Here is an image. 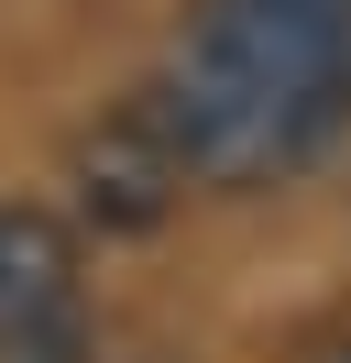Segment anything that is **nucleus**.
I'll use <instances>...</instances> for the list:
<instances>
[{"mask_svg":"<svg viewBox=\"0 0 351 363\" xmlns=\"http://www.w3.org/2000/svg\"><path fill=\"white\" fill-rule=\"evenodd\" d=\"M143 111L187 187H297L351 133V0H187Z\"/></svg>","mask_w":351,"mask_h":363,"instance_id":"nucleus-1","label":"nucleus"},{"mask_svg":"<svg viewBox=\"0 0 351 363\" xmlns=\"http://www.w3.org/2000/svg\"><path fill=\"white\" fill-rule=\"evenodd\" d=\"M0 363H99L88 242L33 199H0Z\"/></svg>","mask_w":351,"mask_h":363,"instance_id":"nucleus-2","label":"nucleus"},{"mask_svg":"<svg viewBox=\"0 0 351 363\" xmlns=\"http://www.w3.org/2000/svg\"><path fill=\"white\" fill-rule=\"evenodd\" d=\"M297 363H351V330H329V341H307Z\"/></svg>","mask_w":351,"mask_h":363,"instance_id":"nucleus-3","label":"nucleus"}]
</instances>
